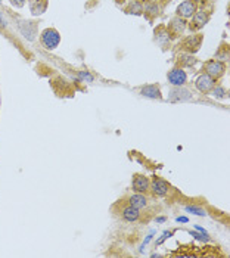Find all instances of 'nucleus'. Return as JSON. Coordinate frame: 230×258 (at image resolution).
Masks as SVG:
<instances>
[{"label":"nucleus","mask_w":230,"mask_h":258,"mask_svg":"<svg viewBox=\"0 0 230 258\" xmlns=\"http://www.w3.org/2000/svg\"><path fill=\"white\" fill-rule=\"evenodd\" d=\"M122 217H124V220L127 221H137L139 220V217H140V213H139V210L137 208H134V207H127V208H124V211H122Z\"/></svg>","instance_id":"obj_10"},{"label":"nucleus","mask_w":230,"mask_h":258,"mask_svg":"<svg viewBox=\"0 0 230 258\" xmlns=\"http://www.w3.org/2000/svg\"><path fill=\"white\" fill-rule=\"evenodd\" d=\"M180 64L185 65V67H192L195 64V58L193 56H189V55H185L180 58Z\"/></svg>","instance_id":"obj_15"},{"label":"nucleus","mask_w":230,"mask_h":258,"mask_svg":"<svg viewBox=\"0 0 230 258\" xmlns=\"http://www.w3.org/2000/svg\"><path fill=\"white\" fill-rule=\"evenodd\" d=\"M148 187H149V179L146 176H142V174L134 176V179H133V189L136 192L143 193V192L148 190Z\"/></svg>","instance_id":"obj_7"},{"label":"nucleus","mask_w":230,"mask_h":258,"mask_svg":"<svg viewBox=\"0 0 230 258\" xmlns=\"http://www.w3.org/2000/svg\"><path fill=\"white\" fill-rule=\"evenodd\" d=\"M192 16H193V19H192V25H191L192 30H199V28H202V27L205 25L207 19H208L207 13H205V12H202V10L195 12Z\"/></svg>","instance_id":"obj_8"},{"label":"nucleus","mask_w":230,"mask_h":258,"mask_svg":"<svg viewBox=\"0 0 230 258\" xmlns=\"http://www.w3.org/2000/svg\"><path fill=\"white\" fill-rule=\"evenodd\" d=\"M128 202H130L131 207H134V208H137V210L146 207V198L142 196V195H133V196H130Z\"/></svg>","instance_id":"obj_13"},{"label":"nucleus","mask_w":230,"mask_h":258,"mask_svg":"<svg viewBox=\"0 0 230 258\" xmlns=\"http://www.w3.org/2000/svg\"><path fill=\"white\" fill-rule=\"evenodd\" d=\"M80 78L84 80V81H92L93 80V77L89 73H80Z\"/></svg>","instance_id":"obj_21"},{"label":"nucleus","mask_w":230,"mask_h":258,"mask_svg":"<svg viewBox=\"0 0 230 258\" xmlns=\"http://www.w3.org/2000/svg\"><path fill=\"white\" fill-rule=\"evenodd\" d=\"M214 93H216V96H219V98H226V92H225L222 87L216 89V90H214Z\"/></svg>","instance_id":"obj_20"},{"label":"nucleus","mask_w":230,"mask_h":258,"mask_svg":"<svg viewBox=\"0 0 230 258\" xmlns=\"http://www.w3.org/2000/svg\"><path fill=\"white\" fill-rule=\"evenodd\" d=\"M196 12V1L195 0H186L177 7V13L183 18H189Z\"/></svg>","instance_id":"obj_5"},{"label":"nucleus","mask_w":230,"mask_h":258,"mask_svg":"<svg viewBox=\"0 0 230 258\" xmlns=\"http://www.w3.org/2000/svg\"><path fill=\"white\" fill-rule=\"evenodd\" d=\"M201 43H202V36L198 34V36L191 37V38L186 41V47H188L189 50H195V52H196V50L199 49Z\"/></svg>","instance_id":"obj_14"},{"label":"nucleus","mask_w":230,"mask_h":258,"mask_svg":"<svg viewBox=\"0 0 230 258\" xmlns=\"http://www.w3.org/2000/svg\"><path fill=\"white\" fill-rule=\"evenodd\" d=\"M40 40H41V44L49 49V50H53L58 47L59 41H61V36L59 33L55 30V28H46L41 34H40Z\"/></svg>","instance_id":"obj_1"},{"label":"nucleus","mask_w":230,"mask_h":258,"mask_svg":"<svg viewBox=\"0 0 230 258\" xmlns=\"http://www.w3.org/2000/svg\"><path fill=\"white\" fill-rule=\"evenodd\" d=\"M3 27H6V21L0 16V28H3Z\"/></svg>","instance_id":"obj_22"},{"label":"nucleus","mask_w":230,"mask_h":258,"mask_svg":"<svg viewBox=\"0 0 230 258\" xmlns=\"http://www.w3.org/2000/svg\"><path fill=\"white\" fill-rule=\"evenodd\" d=\"M186 80H188V75L183 70L180 68H176L173 71L168 73V81L173 84V86H185L186 84Z\"/></svg>","instance_id":"obj_4"},{"label":"nucleus","mask_w":230,"mask_h":258,"mask_svg":"<svg viewBox=\"0 0 230 258\" xmlns=\"http://www.w3.org/2000/svg\"><path fill=\"white\" fill-rule=\"evenodd\" d=\"M196 89L199 90V92H202V93H208V92H211L213 89H214V84H216V81H214V78L213 77H210L208 74H202V75H199L198 78H196Z\"/></svg>","instance_id":"obj_3"},{"label":"nucleus","mask_w":230,"mask_h":258,"mask_svg":"<svg viewBox=\"0 0 230 258\" xmlns=\"http://www.w3.org/2000/svg\"><path fill=\"white\" fill-rule=\"evenodd\" d=\"M225 70H226L225 64H223L222 61H217V59H211V61H208V62L204 65V71H205V74H208V75L213 77V78L222 77V75L225 74Z\"/></svg>","instance_id":"obj_2"},{"label":"nucleus","mask_w":230,"mask_h":258,"mask_svg":"<svg viewBox=\"0 0 230 258\" xmlns=\"http://www.w3.org/2000/svg\"><path fill=\"white\" fill-rule=\"evenodd\" d=\"M152 192L153 195H156V196H164V195H167V192L170 190V184L167 183L165 180H162V179H153L152 180Z\"/></svg>","instance_id":"obj_6"},{"label":"nucleus","mask_w":230,"mask_h":258,"mask_svg":"<svg viewBox=\"0 0 230 258\" xmlns=\"http://www.w3.org/2000/svg\"><path fill=\"white\" fill-rule=\"evenodd\" d=\"M134 10H137V13H140L142 12V6H140V3H133L131 4V7H130V13H134Z\"/></svg>","instance_id":"obj_18"},{"label":"nucleus","mask_w":230,"mask_h":258,"mask_svg":"<svg viewBox=\"0 0 230 258\" xmlns=\"http://www.w3.org/2000/svg\"><path fill=\"white\" fill-rule=\"evenodd\" d=\"M142 95L146 96V98H152V99H161V92H159L158 86H155V84L143 87L142 89Z\"/></svg>","instance_id":"obj_11"},{"label":"nucleus","mask_w":230,"mask_h":258,"mask_svg":"<svg viewBox=\"0 0 230 258\" xmlns=\"http://www.w3.org/2000/svg\"><path fill=\"white\" fill-rule=\"evenodd\" d=\"M177 221H183V223H186V221H188V219H186V217H179V219H177Z\"/></svg>","instance_id":"obj_23"},{"label":"nucleus","mask_w":230,"mask_h":258,"mask_svg":"<svg viewBox=\"0 0 230 258\" xmlns=\"http://www.w3.org/2000/svg\"><path fill=\"white\" fill-rule=\"evenodd\" d=\"M185 24H186L185 19H182V18H174V19L171 21V24H170V28H171V31H173L174 34H180V33H183V30L186 28Z\"/></svg>","instance_id":"obj_12"},{"label":"nucleus","mask_w":230,"mask_h":258,"mask_svg":"<svg viewBox=\"0 0 230 258\" xmlns=\"http://www.w3.org/2000/svg\"><path fill=\"white\" fill-rule=\"evenodd\" d=\"M30 9L33 15H41L47 9V0H30Z\"/></svg>","instance_id":"obj_9"},{"label":"nucleus","mask_w":230,"mask_h":258,"mask_svg":"<svg viewBox=\"0 0 230 258\" xmlns=\"http://www.w3.org/2000/svg\"><path fill=\"white\" fill-rule=\"evenodd\" d=\"M216 58H217V61H226V59L229 58V50H228V47H226V46H223V47H222V50L217 53V56H216Z\"/></svg>","instance_id":"obj_16"},{"label":"nucleus","mask_w":230,"mask_h":258,"mask_svg":"<svg viewBox=\"0 0 230 258\" xmlns=\"http://www.w3.org/2000/svg\"><path fill=\"white\" fill-rule=\"evenodd\" d=\"M9 1H10V4L15 6V7H22V6L25 4V0H9Z\"/></svg>","instance_id":"obj_19"},{"label":"nucleus","mask_w":230,"mask_h":258,"mask_svg":"<svg viewBox=\"0 0 230 258\" xmlns=\"http://www.w3.org/2000/svg\"><path fill=\"white\" fill-rule=\"evenodd\" d=\"M186 210H188L189 213L196 214V216H205V211H204V210H201V208H198V207H188Z\"/></svg>","instance_id":"obj_17"}]
</instances>
